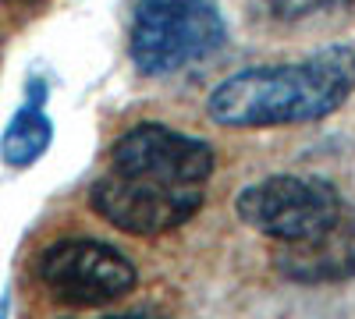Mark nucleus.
Segmentation results:
<instances>
[{
  "mask_svg": "<svg viewBox=\"0 0 355 319\" xmlns=\"http://www.w3.org/2000/svg\"><path fill=\"white\" fill-rule=\"evenodd\" d=\"M355 89V50L327 46L291 64H259L210 93V118L224 128H284L331 118Z\"/></svg>",
  "mask_w": 355,
  "mask_h": 319,
  "instance_id": "f257e3e1",
  "label": "nucleus"
},
{
  "mask_svg": "<svg viewBox=\"0 0 355 319\" xmlns=\"http://www.w3.org/2000/svg\"><path fill=\"white\" fill-rule=\"evenodd\" d=\"M224 39V18L210 0H139L128 53L142 75L167 78L206 61Z\"/></svg>",
  "mask_w": 355,
  "mask_h": 319,
  "instance_id": "f03ea898",
  "label": "nucleus"
},
{
  "mask_svg": "<svg viewBox=\"0 0 355 319\" xmlns=\"http://www.w3.org/2000/svg\"><path fill=\"white\" fill-rule=\"evenodd\" d=\"M234 210H239L242 224L266 238L291 245H320L338 230L345 202L338 188L323 178L274 174V178L242 188L234 199Z\"/></svg>",
  "mask_w": 355,
  "mask_h": 319,
  "instance_id": "7ed1b4c3",
  "label": "nucleus"
},
{
  "mask_svg": "<svg viewBox=\"0 0 355 319\" xmlns=\"http://www.w3.org/2000/svg\"><path fill=\"white\" fill-rule=\"evenodd\" d=\"M36 277L50 298L78 309L125 298L139 280L132 259L96 238H61L46 245L36 259Z\"/></svg>",
  "mask_w": 355,
  "mask_h": 319,
  "instance_id": "20e7f679",
  "label": "nucleus"
},
{
  "mask_svg": "<svg viewBox=\"0 0 355 319\" xmlns=\"http://www.w3.org/2000/svg\"><path fill=\"white\" fill-rule=\"evenodd\" d=\"M202 195L206 188H182V185L135 178V174L103 170L89 188V206L96 210V217H103L125 235L153 238L189 224L202 206Z\"/></svg>",
  "mask_w": 355,
  "mask_h": 319,
  "instance_id": "39448f33",
  "label": "nucleus"
},
{
  "mask_svg": "<svg viewBox=\"0 0 355 319\" xmlns=\"http://www.w3.org/2000/svg\"><path fill=\"white\" fill-rule=\"evenodd\" d=\"M107 170L182 188H206V178L214 174V146L167 125L142 121L110 146Z\"/></svg>",
  "mask_w": 355,
  "mask_h": 319,
  "instance_id": "423d86ee",
  "label": "nucleus"
},
{
  "mask_svg": "<svg viewBox=\"0 0 355 319\" xmlns=\"http://www.w3.org/2000/svg\"><path fill=\"white\" fill-rule=\"evenodd\" d=\"M46 85L36 78L28 82V100L11 118V125L0 135V160L8 167H33L53 142V121L46 113Z\"/></svg>",
  "mask_w": 355,
  "mask_h": 319,
  "instance_id": "0eeeda50",
  "label": "nucleus"
},
{
  "mask_svg": "<svg viewBox=\"0 0 355 319\" xmlns=\"http://www.w3.org/2000/svg\"><path fill=\"white\" fill-rule=\"evenodd\" d=\"M270 15L277 18H306L316 11H334V8H352L355 0H266Z\"/></svg>",
  "mask_w": 355,
  "mask_h": 319,
  "instance_id": "6e6552de",
  "label": "nucleus"
},
{
  "mask_svg": "<svg viewBox=\"0 0 355 319\" xmlns=\"http://www.w3.org/2000/svg\"><path fill=\"white\" fill-rule=\"evenodd\" d=\"M0 319H11V298L0 295Z\"/></svg>",
  "mask_w": 355,
  "mask_h": 319,
  "instance_id": "1a4fd4ad",
  "label": "nucleus"
},
{
  "mask_svg": "<svg viewBox=\"0 0 355 319\" xmlns=\"http://www.w3.org/2000/svg\"><path fill=\"white\" fill-rule=\"evenodd\" d=\"M103 319H150V316H103Z\"/></svg>",
  "mask_w": 355,
  "mask_h": 319,
  "instance_id": "9d476101",
  "label": "nucleus"
}]
</instances>
